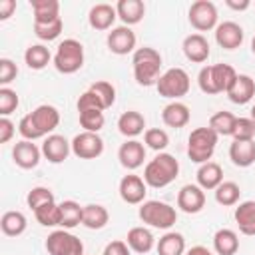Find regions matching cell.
<instances>
[{"mask_svg": "<svg viewBox=\"0 0 255 255\" xmlns=\"http://www.w3.org/2000/svg\"><path fill=\"white\" fill-rule=\"evenodd\" d=\"M26 227H28V221H26V215L22 211H6L0 217V229L8 237L22 235L26 231Z\"/></svg>", "mask_w": 255, "mask_h": 255, "instance_id": "obj_33", "label": "cell"}, {"mask_svg": "<svg viewBox=\"0 0 255 255\" xmlns=\"http://www.w3.org/2000/svg\"><path fill=\"white\" fill-rule=\"evenodd\" d=\"M239 195H241V189L235 181H223L219 183V187L215 189V201L223 207H231V205H237L239 201Z\"/></svg>", "mask_w": 255, "mask_h": 255, "instance_id": "obj_38", "label": "cell"}, {"mask_svg": "<svg viewBox=\"0 0 255 255\" xmlns=\"http://www.w3.org/2000/svg\"><path fill=\"white\" fill-rule=\"evenodd\" d=\"M187 18H189V24L197 32H207V30L217 28V18L219 16H217V8L211 0H197L189 6Z\"/></svg>", "mask_w": 255, "mask_h": 255, "instance_id": "obj_10", "label": "cell"}, {"mask_svg": "<svg viewBox=\"0 0 255 255\" xmlns=\"http://www.w3.org/2000/svg\"><path fill=\"white\" fill-rule=\"evenodd\" d=\"M139 219L149 225V227H155V229H169L171 225H175L177 221V211L175 207H171L169 203L165 201H157V199H149V201H143L139 205V211H137Z\"/></svg>", "mask_w": 255, "mask_h": 255, "instance_id": "obj_7", "label": "cell"}, {"mask_svg": "<svg viewBox=\"0 0 255 255\" xmlns=\"http://www.w3.org/2000/svg\"><path fill=\"white\" fill-rule=\"evenodd\" d=\"M18 76V66L10 60V58H2L0 60V86L6 88L10 82H14Z\"/></svg>", "mask_w": 255, "mask_h": 255, "instance_id": "obj_46", "label": "cell"}, {"mask_svg": "<svg viewBox=\"0 0 255 255\" xmlns=\"http://www.w3.org/2000/svg\"><path fill=\"white\" fill-rule=\"evenodd\" d=\"M235 223L243 235H255V201L247 199L235 207Z\"/></svg>", "mask_w": 255, "mask_h": 255, "instance_id": "obj_28", "label": "cell"}, {"mask_svg": "<svg viewBox=\"0 0 255 255\" xmlns=\"http://www.w3.org/2000/svg\"><path fill=\"white\" fill-rule=\"evenodd\" d=\"M16 10V0H0V20H8Z\"/></svg>", "mask_w": 255, "mask_h": 255, "instance_id": "obj_50", "label": "cell"}, {"mask_svg": "<svg viewBox=\"0 0 255 255\" xmlns=\"http://www.w3.org/2000/svg\"><path fill=\"white\" fill-rule=\"evenodd\" d=\"M54 68L60 74H76L84 66V46L76 38H66L58 44L54 54Z\"/></svg>", "mask_w": 255, "mask_h": 255, "instance_id": "obj_6", "label": "cell"}, {"mask_svg": "<svg viewBox=\"0 0 255 255\" xmlns=\"http://www.w3.org/2000/svg\"><path fill=\"white\" fill-rule=\"evenodd\" d=\"M213 249L217 255H235L239 249V237L233 229H217L213 235Z\"/></svg>", "mask_w": 255, "mask_h": 255, "instance_id": "obj_30", "label": "cell"}, {"mask_svg": "<svg viewBox=\"0 0 255 255\" xmlns=\"http://www.w3.org/2000/svg\"><path fill=\"white\" fill-rule=\"evenodd\" d=\"M34 217L40 225L44 227H58L62 223V211H60V203L52 201V203H46L42 207H38L34 211Z\"/></svg>", "mask_w": 255, "mask_h": 255, "instance_id": "obj_36", "label": "cell"}, {"mask_svg": "<svg viewBox=\"0 0 255 255\" xmlns=\"http://www.w3.org/2000/svg\"><path fill=\"white\" fill-rule=\"evenodd\" d=\"M229 159L237 167H249L255 163V139L251 141H235L229 145Z\"/></svg>", "mask_w": 255, "mask_h": 255, "instance_id": "obj_27", "label": "cell"}, {"mask_svg": "<svg viewBox=\"0 0 255 255\" xmlns=\"http://www.w3.org/2000/svg\"><path fill=\"white\" fill-rule=\"evenodd\" d=\"M195 177H197V185H199L203 191H205V189H213V191H215V189L219 187V183H223V169H221L219 163L207 161V163H201V165H199Z\"/></svg>", "mask_w": 255, "mask_h": 255, "instance_id": "obj_25", "label": "cell"}, {"mask_svg": "<svg viewBox=\"0 0 255 255\" xmlns=\"http://www.w3.org/2000/svg\"><path fill=\"white\" fill-rule=\"evenodd\" d=\"M34 10V24H48L60 18V2L58 0H30Z\"/></svg>", "mask_w": 255, "mask_h": 255, "instance_id": "obj_29", "label": "cell"}, {"mask_svg": "<svg viewBox=\"0 0 255 255\" xmlns=\"http://www.w3.org/2000/svg\"><path fill=\"white\" fill-rule=\"evenodd\" d=\"M116 18H118L116 6L106 4V2L92 6L90 12H88V22H90V26L94 30H110L114 26Z\"/></svg>", "mask_w": 255, "mask_h": 255, "instance_id": "obj_21", "label": "cell"}, {"mask_svg": "<svg viewBox=\"0 0 255 255\" xmlns=\"http://www.w3.org/2000/svg\"><path fill=\"white\" fill-rule=\"evenodd\" d=\"M243 38H245V32L237 22L227 20V22L217 24L215 28V42L223 50H237L243 44Z\"/></svg>", "mask_w": 255, "mask_h": 255, "instance_id": "obj_16", "label": "cell"}, {"mask_svg": "<svg viewBox=\"0 0 255 255\" xmlns=\"http://www.w3.org/2000/svg\"><path fill=\"white\" fill-rule=\"evenodd\" d=\"M189 118H191L189 108L183 102H169L161 110V120H163V124L167 128H175V129L185 128L189 124Z\"/></svg>", "mask_w": 255, "mask_h": 255, "instance_id": "obj_22", "label": "cell"}, {"mask_svg": "<svg viewBox=\"0 0 255 255\" xmlns=\"http://www.w3.org/2000/svg\"><path fill=\"white\" fill-rule=\"evenodd\" d=\"M116 12L124 26H133L145 16V4L141 0H120L116 4Z\"/></svg>", "mask_w": 255, "mask_h": 255, "instance_id": "obj_23", "label": "cell"}, {"mask_svg": "<svg viewBox=\"0 0 255 255\" xmlns=\"http://www.w3.org/2000/svg\"><path fill=\"white\" fill-rule=\"evenodd\" d=\"M106 124L104 112L102 110H84L80 112V126L84 128V131H94L98 133Z\"/></svg>", "mask_w": 255, "mask_h": 255, "instance_id": "obj_41", "label": "cell"}, {"mask_svg": "<svg viewBox=\"0 0 255 255\" xmlns=\"http://www.w3.org/2000/svg\"><path fill=\"white\" fill-rule=\"evenodd\" d=\"M225 4H227L229 8H233V10H247V8L251 6V2H249V0H241V2H235V0H225Z\"/></svg>", "mask_w": 255, "mask_h": 255, "instance_id": "obj_51", "label": "cell"}, {"mask_svg": "<svg viewBox=\"0 0 255 255\" xmlns=\"http://www.w3.org/2000/svg\"><path fill=\"white\" fill-rule=\"evenodd\" d=\"M237 72L229 64H213V66H203L197 74V84L203 94H221L231 88L235 82Z\"/></svg>", "mask_w": 255, "mask_h": 255, "instance_id": "obj_4", "label": "cell"}, {"mask_svg": "<svg viewBox=\"0 0 255 255\" xmlns=\"http://www.w3.org/2000/svg\"><path fill=\"white\" fill-rule=\"evenodd\" d=\"M251 120H253V122H255V106H253V108H251Z\"/></svg>", "mask_w": 255, "mask_h": 255, "instance_id": "obj_54", "label": "cell"}, {"mask_svg": "<svg viewBox=\"0 0 255 255\" xmlns=\"http://www.w3.org/2000/svg\"><path fill=\"white\" fill-rule=\"evenodd\" d=\"M46 251L50 255H84V243L68 229H56L46 237Z\"/></svg>", "mask_w": 255, "mask_h": 255, "instance_id": "obj_9", "label": "cell"}, {"mask_svg": "<svg viewBox=\"0 0 255 255\" xmlns=\"http://www.w3.org/2000/svg\"><path fill=\"white\" fill-rule=\"evenodd\" d=\"M62 30H64L62 18H58V20H54V22H48V24H34V34H36L40 40H44V42L56 40V38L62 34Z\"/></svg>", "mask_w": 255, "mask_h": 255, "instance_id": "obj_43", "label": "cell"}, {"mask_svg": "<svg viewBox=\"0 0 255 255\" xmlns=\"http://www.w3.org/2000/svg\"><path fill=\"white\" fill-rule=\"evenodd\" d=\"M155 88H157V94L161 98L179 102V98L187 96V92L191 88V80L183 68H169L159 76Z\"/></svg>", "mask_w": 255, "mask_h": 255, "instance_id": "obj_8", "label": "cell"}, {"mask_svg": "<svg viewBox=\"0 0 255 255\" xmlns=\"http://www.w3.org/2000/svg\"><path fill=\"white\" fill-rule=\"evenodd\" d=\"M217 139H219V135L209 126L195 128L187 137V155H189V159L193 163H199V165L211 161Z\"/></svg>", "mask_w": 255, "mask_h": 255, "instance_id": "obj_5", "label": "cell"}, {"mask_svg": "<svg viewBox=\"0 0 255 255\" xmlns=\"http://www.w3.org/2000/svg\"><path fill=\"white\" fill-rule=\"evenodd\" d=\"M50 60H54V58L44 44H32L24 52V62L30 70H44L50 64Z\"/></svg>", "mask_w": 255, "mask_h": 255, "instance_id": "obj_34", "label": "cell"}, {"mask_svg": "<svg viewBox=\"0 0 255 255\" xmlns=\"http://www.w3.org/2000/svg\"><path fill=\"white\" fill-rule=\"evenodd\" d=\"M231 137L235 141H251L255 137V122L251 118H237Z\"/></svg>", "mask_w": 255, "mask_h": 255, "instance_id": "obj_45", "label": "cell"}, {"mask_svg": "<svg viewBox=\"0 0 255 255\" xmlns=\"http://www.w3.org/2000/svg\"><path fill=\"white\" fill-rule=\"evenodd\" d=\"M72 153L80 159H96L104 153V139L94 131H80L72 139Z\"/></svg>", "mask_w": 255, "mask_h": 255, "instance_id": "obj_11", "label": "cell"}, {"mask_svg": "<svg viewBox=\"0 0 255 255\" xmlns=\"http://www.w3.org/2000/svg\"><path fill=\"white\" fill-rule=\"evenodd\" d=\"M58 124H60V112L50 104H42L34 112L26 114L20 120L18 131L24 139L34 141V139L52 135V131L58 128Z\"/></svg>", "mask_w": 255, "mask_h": 255, "instance_id": "obj_1", "label": "cell"}, {"mask_svg": "<svg viewBox=\"0 0 255 255\" xmlns=\"http://www.w3.org/2000/svg\"><path fill=\"white\" fill-rule=\"evenodd\" d=\"M118 159H120V163H122L126 169L133 171V169H137V167L143 165V159H145V145H143L141 141H137V139H126V141L120 145V149H118Z\"/></svg>", "mask_w": 255, "mask_h": 255, "instance_id": "obj_18", "label": "cell"}, {"mask_svg": "<svg viewBox=\"0 0 255 255\" xmlns=\"http://www.w3.org/2000/svg\"><path fill=\"white\" fill-rule=\"evenodd\" d=\"M143 143H145L149 149L161 153V151L169 145V135H167V131L161 129V128H149V129L143 131Z\"/></svg>", "mask_w": 255, "mask_h": 255, "instance_id": "obj_39", "label": "cell"}, {"mask_svg": "<svg viewBox=\"0 0 255 255\" xmlns=\"http://www.w3.org/2000/svg\"><path fill=\"white\" fill-rule=\"evenodd\" d=\"M52 201H56V199H54V193H52L48 187H42V185L32 187V189L28 191V195H26V203H28V207H30L32 211H36L38 207H42V205H46V203H52Z\"/></svg>", "mask_w": 255, "mask_h": 255, "instance_id": "obj_42", "label": "cell"}, {"mask_svg": "<svg viewBox=\"0 0 255 255\" xmlns=\"http://www.w3.org/2000/svg\"><path fill=\"white\" fill-rule=\"evenodd\" d=\"M60 211H62V223L60 227L64 229H74L76 225L82 223V217H84V207L74 201V199H66L60 203Z\"/></svg>", "mask_w": 255, "mask_h": 255, "instance_id": "obj_35", "label": "cell"}, {"mask_svg": "<svg viewBox=\"0 0 255 255\" xmlns=\"http://www.w3.org/2000/svg\"><path fill=\"white\" fill-rule=\"evenodd\" d=\"M181 48H183L185 58L189 62H193V64H203L209 58V52H211L209 50V42H207V38L203 34H189V36H185Z\"/></svg>", "mask_w": 255, "mask_h": 255, "instance_id": "obj_19", "label": "cell"}, {"mask_svg": "<svg viewBox=\"0 0 255 255\" xmlns=\"http://www.w3.org/2000/svg\"><path fill=\"white\" fill-rule=\"evenodd\" d=\"M70 151H72V141H68L64 135L52 133V135L44 137L42 155H44L50 163H62L64 159H68Z\"/></svg>", "mask_w": 255, "mask_h": 255, "instance_id": "obj_17", "label": "cell"}, {"mask_svg": "<svg viewBox=\"0 0 255 255\" xmlns=\"http://www.w3.org/2000/svg\"><path fill=\"white\" fill-rule=\"evenodd\" d=\"M131 66H133V78L139 86H155L159 80L161 70V54L155 48L143 46L137 48L131 54Z\"/></svg>", "mask_w": 255, "mask_h": 255, "instance_id": "obj_2", "label": "cell"}, {"mask_svg": "<svg viewBox=\"0 0 255 255\" xmlns=\"http://www.w3.org/2000/svg\"><path fill=\"white\" fill-rule=\"evenodd\" d=\"M185 255H213V253L207 247H203V245H193L191 249L185 251Z\"/></svg>", "mask_w": 255, "mask_h": 255, "instance_id": "obj_52", "label": "cell"}, {"mask_svg": "<svg viewBox=\"0 0 255 255\" xmlns=\"http://www.w3.org/2000/svg\"><path fill=\"white\" fill-rule=\"evenodd\" d=\"M157 255H185V239L177 231H167L155 245Z\"/></svg>", "mask_w": 255, "mask_h": 255, "instance_id": "obj_31", "label": "cell"}, {"mask_svg": "<svg viewBox=\"0 0 255 255\" xmlns=\"http://www.w3.org/2000/svg\"><path fill=\"white\" fill-rule=\"evenodd\" d=\"M129 251H131V249L128 247L126 241L116 239V241H110V243L104 247V253H102V255H131Z\"/></svg>", "mask_w": 255, "mask_h": 255, "instance_id": "obj_48", "label": "cell"}, {"mask_svg": "<svg viewBox=\"0 0 255 255\" xmlns=\"http://www.w3.org/2000/svg\"><path fill=\"white\" fill-rule=\"evenodd\" d=\"M16 133V126L10 118H0V143H8Z\"/></svg>", "mask_w": 255, "mask_h": 255, "instance_id": "obj_49", "label": "cell"}, {"mask_svg": "<svg viewBox=\"0 0 255 255\" xmlns=\"http://www.w3.org/2000/svg\"><path fill=\"white\" fill-rule=\"evenodd\" d=\"M88 90L94 92V94L98 96V100L102 102L104 110H108V108L114 106V102H116V88H114L110 82H106V80H98V82H94Z\"/></svg>", "mask_w": 255, "mask_h": 255, "instance_id": "obj_40", "label": "cell"}, {"mask_svg": "<svg viewBox=\"0 0 255 255\" xmlns=\"http://www.w3.org/2000/svg\"><path fill=\"white\" fill-rule=\"evenodd\" d=\"M225 94L233 104L243 106V104L251 102L253 96H255V80L251 76H247V74H237L235 82L231 84V88Z\"/></svg>", "mask_w": 255, "mask_h": 255, "instance_id": "obj_20", "label": "cell"}, {"mask_svg": "<svg viewBox=\"0 0 255 255\" xmlns=\"http://www.w3.org/2000/svg\"><path fill=\"white\" fill-rule=\"evenodd\" d=\"M235 122L237 118L231 114V112H217L209 118V128L217 133V135H233V128H235Z\"/></svg>", "mask_w": 255, "mask_h": 255, "instance_id": "obj_37", "label": "cell"}, {"mask_svg": "<svg viewBox=\"0 0 255 255\" xmlns=\"http://www.w3.org/2000/svg\"><path fill=\"white\" fill-rule=\"evenodd\" d=\"M42 157V147H38L34 141L30 139H20L14 143L12 147V159L18 167L22 169H32L40 163Z\"/></svg>", "mask_w": 255, "mask_h": 255, "instance_id": "obj_14", "label": "cell"}, {"mask_svg": "<svg viewBox=\"0 0 255 255\" xmlns=\"http://www.w3.org/2000/svg\"><path fill=\"white\" fill-rule=\"evenodd\" d=\"M118 129H120L122 135L133 139L139 133H143V129H145V118L139 112H135V110H128V112H124L118 118Z\"/></svg>", "mask_w": 255, "mask_h": 255, "instance_id": "obj_24", "label": "cell"}, {"mask_svg": "<svg viewBox=\"0 0 255 255\" xmlns=\"http://www.w3.org/2000/svg\"><path fill=\"white\" fill-rule=\"evenodd\" d=\"M20 106V98L12 88H0V116L8 118L12 112H16V108Z\"/></svg>", "mask_w": 255, "mask_h": 255, "instance_id": "obj_44", "label": "cell"}, {"mask_svg": "<svg viewBox=\"0 0 255 255\" xmlns=\"http://www.w3.org/2000/svg\"><path fill=\"white\" fill-rule=\"evenodd\" d=\"M78 112H84V110H102L104 112V106H102V102L98 100V96L94 94V92H90V90H86L80 98H78Z\"/></svg>", "mask_w": 255, "mask_h": 255, "instance_id": "obj_47", "label": "cell"}, {"mask_svg": "<svg viewBox=\"0 0 255 255\" xmlns=\"http://www.w3.org/2000/svg\"><path fill=\"white\" fill-rule=\"evenodd\" d=\"M120 197L129 203V205H141L145 201V193H147V183L143 181V177L135 175V173H128L120 179Z\"/></svg>", "mask_w": 255, "mask_h": 255, "instance_id": "obj_13", "label": "cell"}, {"mask_svg": "<svg viewBox=\"0 0 255 255\" xmlns=\"http://www.w3.org/2000/svg\"><path fill=\"white\" fill-rule=\"evenodd\" d=\"M251 52L255 54V36H253V40H251Z\"/></svg>", "mask_w": 255, "mask_h": 255, "instance_id": "obj_53", "label": "cell"}, {"mask_svg": "<svg viewBox=\"0 0 255 255\" xmlns=\"http://www.w3.org/2000/svg\"><path fill=\"white\" fill-rule=\"evenodd\" d=\"M135 34L129 26H118V28H112V32H108V38H106V44L110 48L112 54H118V56H128V54H133L137 48H135Z\"/></svg>", "mask_w": 255, "mask_h": 255, "instance_id": "obj_12", "label": "cell"}, {"mask_svg": "<svg viewBox=\"0 0 255 255\" xmlns=\"http://www.w3.org/2000/svg\"><path fill=\"white\" fill-rule=\"evenodd\" d=\"M177 175H179V161L171 153H165V151L149 159L143 169V181L153 189H161L169 185L171 181H175Z\"/></svg>", "mask_w": 255, "mask_h": 255, "instance_id": "obj_3", "label": "cell"}, {"mask_svg": "<svg viewBox=\"0 0 255 255\" xmlns=\"http://www.w3.org/2000/svg\"><path fill=\"white\" fill-rule=\"evenodd\" d=\"M177 207L183 213H199L205 207V191L195 183L183 185L177 193Z\"/></svg>", "mask_w": 255, "mask_h": 255, "instance_id": "obj_15", "label": "cell"}, {"mask_svg": "<svg viewBox=\"0 0 255 255\" xmlns=\"http://www.w3.org/2000/svg\"><path fill=\"white\" fill-rule=\"evenodd\" d=\"M110 221V213L104 205L100 203H90L84 205V217H82V225H86L88 229H104Z\"/></svg>", "mask_w": 255, "mask_h": 255, "instance_id": "obj_32", "label": "cell"}, {"mask_svg": "<svg viewBox=\"0 0 255 255\" xmlns=\"http://www.w3.org/2000/svg\"><path fill=\"white\" fill-rule=\"evenodd\" d=\"M126 243L131 251L135 253H149L155 245V239H153V233L147 229V227H131L128 231V237H126Z\"/></svg>", "mask_w": 255, "mask_h": 255, "instance_id": "obj_26", "label": "cell"}]
</instances>
